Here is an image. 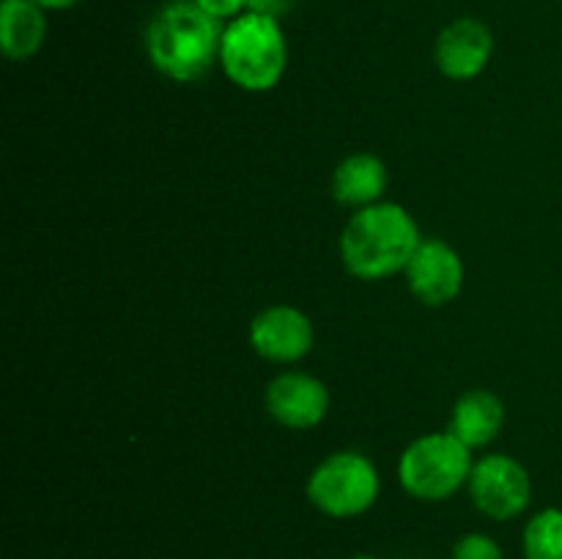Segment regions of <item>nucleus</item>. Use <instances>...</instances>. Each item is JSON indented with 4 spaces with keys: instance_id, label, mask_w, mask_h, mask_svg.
Returning <instances> with one entry per match:
<instances>
[{
    "instance_id": "obj_17",
    "label": "nucleus",
    "mask_w": 562,
    "mask_h": 559,
    "mask_svg": "<svg viewBox=\"0 0 562 559\" xmlns=\"http://www.w3.org/2000/svg\"><path fill=\"white\" fill-rule=\"evenodd\" d=\"M294 9V0H250L247 11L252 14H263V16H272V20H283L289 11Z\"/></svg>"
},
{
    "instance_id": "obj_16",
    "label": "nucleus",
    "mask_w": 562,
    "mask_h": 559,
    "mask_svg": "<svg viewBox=\"0 0 562 559\" xmlns=\"http://www.w3.org/2000/svg\"><path fill=\"white\" fill-rule=\"evenodd\" d=\"M192 3L201 5V9L206 11V14H212L214 20L231 22L239 14H245L250 0H192Z\"/></svg>"
},
{
    "instance_id": "obj_15",
    "label": "nucleus",
    "mask_w": 562,
    "mask_h": 559,
    "mask_svg": "<svg viewBox=\"0 0 562 559\" xmlns=\"http://www.w3.org/2000/svg\"><path fill=\"white\" fill-rule=\"evenodd\" d=\"M450 559H505L503 546L492 535L483 532H467L453 543Z\"/></svg>"
},
{
    "instance_id": "obj_19",
    "label": "nucleus",
    "mask_w": 562,
    "mask_h": 559,
    "mask_svg": "<svg viewBox=\"0 0 562 559\" xmlns=\"http://www.w3.org/2000/svg\"><path fill=\"white\" fill-rule=\"evenodd\" d=\"M349 559H379V557H373V554H355V557Z\"/></svg>"
},
{
    "instance_id": "obj_3",
    "label": "nucleus",
    "mask_w": 562,
    "mask_h": 559,
    "mask_svg": "<svg viewBox=\"0 0 562 559\" xmlns=\"http://www.w3.org/2000/svg\"><path fill=\"white\" fill-rule=\"evenodd\" d=\"M220 66L236 88L267 93L283 80L289 66V44L278 20L245 11L223 31Z\"/></svg>"
},
{
    "instance_id": "obj_12",
    "label": "nucleus",
    "mask_w": 562,
    "mask_h": 559,
    "mask_svg": "<svg viewBox=\"0 0 562 559\" xmlns=\"http://www.w3.org/2000/svg\"><path fill=\"white\" fill-rule=\"evenodd\" d=\"M47 42V9L36 0L0 3V49L9 60H31Z\"/></svg>"
},
{
    "instance_id": "obj_14",
    "label": "nucleus",
    "mask_w": 562,
    "mask_h": 559,
    "mask_svg": "<svg viewBox=\"0 0 562 559\" xmlns=\"http://www.w3.org/2000/svg\"><path fill=\"white\" fill-rule=\"evenodd\" d=\"M521 554L525 559H562V507H547L527 521Z\"/></svg>"
},
{
    "instance_id": "obj_11",
    "label": "nucleus",
    "mask_w": 562,
    "mask_h": 559,
    "mask_svg": "<svg viewBox=\"0 0 562 559\" xmlns=\"http://www.w3.org/2000/svg\"><path fill=\"white\" fill-rule=\"evenodd\" d=\"M505 427V403L492 389H470L461 395L450 414L448 431L464 447H488Z\"/></svg>"
},
{
    "instance_id": "obj_5",
    "label": "nucleus",
    "mask_w": 562,
    "mask_h": 559,
    "mask_svg": "<svg viewBox=\"0 0 562 559\" xmlns=\"http://www.w3.org/2000/svg\"><path fill=\"white\" fill-rule=\"evenodd\" d=\"M307 502L329 518H357L376 504L382 491L379 469L362 453L340 449L327 455L307 477Z\"/></svg>"
},
{
    "instance_id": "obj_10",
    "label": "nucleus",
    "mask_w": 562,
    "mask_h": 559,
    "mask_svg": "<svg viewBox=\"0 0 562 559\" xmlns=\"http://www.w3.org/2000/svg\"><path fill=\"white\" fill-rule=\"evenodd\" d=\"M494 55V36L486 22L459 16L439 31L434 44V64L448 80L467 82L483 75Z\"/></svg>"
},
{
    "instance_id": "obj_8",
    "label": "nucleus",
    "mask_w": 562,
    "mask_h": 559,
    "mask_svg": "<svg viewBox=\"0 0 562 559\" xmlns=\"http://www.w3.org/2000/svg\"><path fill=\"white\" fill-rule=\"evenodd\" d=\"M404 277L417 301L426 307H445L464 288V261L448 241L423 239L404 269Z\"/></svg>"
},
{
    "instance_id": "obj_13",
    "label": "nucleus",
    "mask_w": 562,
    "mask_h": 559,
    "mask_svg": "<svg viewBox=\"0 0 562 559\" xmlns=\"http://www.w3.org/2000/svg\"><path fill=\"white\" fill-rule=\"evenodd\" d=\"M329 190L340 206L360 212L373 203H382L384 190H387V168L373 153H351L335 168Z\"/></svg>"
},
{
    "instance_id": "obj_4",
    "label": "nucleus",
    "mask_w": 562,
    "mask_h": 559,
    "mask_svg": "<svg viewBox=\"0 0 562 559\" xmlns=\"http://www.w3.org/2000/svg\"><path fill=\"white\" fill-rule=\"evenodd\" d=\"M472 449L450 431L426 433L404 449L398 460V482L420 502H445L470 482Z\"/></svg>"
},
{
    "instance_id": "obj_7",
    "label": "nucleus",
    "mask_w": 562,
    "mask_h": 559,
    "mask_svg": "<svg viewBox=\"0 0 562 559\" xmlns=\"http://www.w3.org/2000/svg\"><path fill=\"white\" fill-rule=\"evenodd\" d=\"M316 343L313 321L294 305H272L250 323V345L261 360L294 365L305 360Z\"/></svg>"
},
{
    "instance_id": "obj_18",
    "label": "nucleus",
    "mask_w": 562,
    "mask_h": 559,
    "mask_svg": "<svg viewBox=\"0 0 562 559\" xmlns=\"http://www.w3.org/2000/svg\"><path fill=\"white\" fill-rule=\"evenodd\" d=\"M36 3L47 11H64V9H75V5L82 3V0H36Z\"/></svg>"
},
{
    "instance_id": "obj_1",
    "label": "nucleus",
    "mask_w": 562,
    "mask_h": 559,
    "mask_svg": "<svg viewBox=\"0 0 562 559\" xmlns=\"http://www.w3.org/2000/svg\"><path fill=\"white\" fill-rule=\"evenodd\" d=\"M423 244L415 217L398 203H373L351 214L340 233V261L346 272L366 283H379L409 266Z\"/></svg>"
},
{
    "instance_id": "obj_2",
    "label": "nucleus",
    "mask_w": 562,
    "mask_h": 559,
    "mask_svg": "<svg viewBox=\"0 0 562 559\" xmlns=\"http://www.w3.org/2000/svg\"><path fill=\"white\" fill-rule=\"evenodd\" d=\"M225 25L192 0L168 3L146 27V55L173 82H198L220 64Z\"/></svg>"
},
{
    "instance_id": "obj_9",
    "label": "nucleus",
    "mask_w": 562,
    "mask_h": 559,
    "mask_svg": "<svg viewBox=\"0 0 562 559\" xmlns=\"http://www.w3.org/2000/svg\"><path fill=\"white\" fill-rule=\"evenodd\" d=\"M263 406L278 425L307 431L327 417L329 389L311 373L285 370L267 384Z\"/></svg>"
},
{
    "instance_id": "obj_6",
    "label": "nucleus",
    "mask_w": 562,
    "mask_h": 559,
    "mask_svg": "<svg viewBox=\"0 0 562 559\" xmlns=\"http://www.w3.org/2000/svg\"><path fill=\"white\" fill-rule=\"evenodd\" d=\"M470 497L477 513L492 521H514L530 507L532 480L530 471L510 455H486L472 466Z\"/></svg>"
}]
</instances>
